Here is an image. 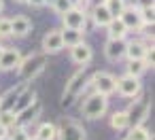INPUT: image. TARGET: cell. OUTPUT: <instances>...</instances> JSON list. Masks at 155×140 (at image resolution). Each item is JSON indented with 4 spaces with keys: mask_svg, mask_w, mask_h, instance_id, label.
Masks as SVG:
<instances>
[{
    "mask_svg": "<svg viewBox=\"0 0 155 140\" xmlns=\"http://www.w3.org/2000/svg\"><path fill=\"white\" fill-rule=\"evenodd\" d=\"M45 62H47V55L45 53H32L28 57L21 60L19 64V77H21V83H30L34 81L43 70H45Z\"/></svg>",
    "mask_w": 155,
    "mask_h": 140,
    "instance_id": "cell-1",
    "label": "cell"
},
{
    "mask_svg": "<svg viewBox=\"0 0 155 140\" xmlns=\"http://www.w3.org/2000/svg\"><path fill=\"white\" fill-rule=\"evenodd\" d=\"M106 110H108V98L102 96V93H98V91L89 93V96L85 98L83 106H81L83 117H85V119H91V121L102 119V117L106 115Z\"/></svg>",
    "mask_w": 155,
    "mask_h": 140,
    "instance_id": "cell-2",
    "label": "cell"
},
{
    "mask_svg": "<svg viewBox=\"0 0 155 140\" xmlns=\"http://www.w3.org/2000/svg\"><path fill=\"white\" fill-rule=\"evenodd\" d=\"M85 68L83 66H79V70L66 81V87H64V96H62V100H60V104L62 106H70L74 100H77V96L79 93H83V89H85Z\"/></svg>",
    "mask_w": 155,
    "mask_h": 140,
    "instance_id": "cell-3",
    "label": "cell"
},
{
    "mask_svg": "<svg viewBox=\"0 0 155 140\" xmlns=\"http://www.w3.org/2000/svg\"><path fill=\"white\" fill-rule=\"evenodd\" d=\"M149 110H151V100L149 98H134V102L130 104V108L125 110L127 117H130V125H142L144 119L149 117Z\"/></svg>",
    "mask_w": 155,
    "mask_h": 140,
    "instance_id": "cell-4",
    "label": "cell"
},
{
    "mask_svg": "<svg viewBox=\"0 0 155 140\" xmlns=\"http://www.w3.org/2000/svg\"><path fill=\"white\" fill-rule=\"evenodd\" d=\"M89 83H91L94 91H98V93H102L106 98L113 96L115 89H117V77H113L110 72H96L89 79Z\"/></svg>",
    "mask_w": 155,
    "mask_h": 140,
    "instance_id": "cell-5",
    "label": "cell"
},
{
    "mask_svg": "<svg viewBox=\"0 0 155 140\" xmlns=\"http://www.w3.org/2000/svg\"><path fill=\"white\" fill-rule=\"evenodd\" d=\"M58 140H85V127L72 119H64L58 125Z\"/></svg>",
    "mask_w": 155,
    "mask_h": 140,
    "instance_id": "cell-6",
    "label": "cell"
},
{
    "mask_svg": "<svg viewBox=\"0 0 155 140\" xmlns=\"http://www.w3.org/2000/svg\"><path fill=\"white\" fill-rule=\"evenodd\" d=\"M140 89H142V83H140L138 77L123 74V77L117 79V89H115V91H117L121 98H136V96L140 93Z\"/></svg>",
    "mask_w": 155,
    "mask_h": 140,
    "instance_id": "cell-7",
    "label": "cell"
},
{
    "mask_svg": "<svg viewBox=\"0 0 155 140\" xmlns=\"http://www.w3.org/2000/svg\"><path fill=\"white\" fill-rule=\"evenodd\" d=\"M119 19L125 24V28H127V32H144V24H142V19H140V9L138 7H130V5H125V9L121 11V15H119Z\"/></svg>",
    "mask_w": 155,
    "mask_h": 140,
    "instance_id": "cell-8",
    "label": "cell"
},
{
    "mask_svg": "<svg viewBox=\"0 0 155 140\" xmlns=\"http://www.w3.org/2000/svg\"><path fill=\"white\" fill-rule=\"evenodd\" d=\"M62 17L64 28H74V30H83L85 32V24H87V11L79 9V7H70Z\"/></svg>",
    "mask_w": 155,
    "mask_h": 140,
    "instance_id": "cell-9",
    "label": "cell"
},
{
    "mask_svg": "<svg viewBox=\"0 0 155 140\" xmlns=\"http://www.w3.org/2000/svg\"><path fill=\"white\" fill-rule=\"evenodd\" d=\"M41 47H43V53H45V55L60 53V51L64 49V43H62V32H60V30H49V32L43 36Z\"/></svg>",
    "mask_w": 155,
    "mask_h": 140,
    "instance_id": "cell-10",
    "label": "cell"
},
{
    "mask_svg": "<svg viewBox=\"0 0 155 140\" xmlns=\"http://www.w3.org/2000/svg\"><path fill=\"white\" fill-rule=\"evenodd\" d=\"M70 60H72V64L87 68V64L94 60V49L83 41V43H79V45H74V47H70Z\"/></svg>",
    "mask_w": 155,
    "mask_h": 140,
    "instance_id": "cell-11",
    "label": "cell"
},
{
    "mask_svg": "<svg viewBox=\"0 0 155 140\" xmlns=\"http://www.w3.org/2000/svg\"><path fill=\"white\" fill-rule=\"evenodd\" d=\"M21 60H24V55L19 53V49L5 47L2 55H0V70H5V72H9V70H17L19 64H21Z\"/></svg>",
    "mask_w": 155,
    "mask_h": 140,
    "instance_id": "cell-12",
    "label": "cell"
},
{
    "mask_svg": "<svg viewBox=\"0 0 155 140\" xmlns=\"http://www.w3.org/2000/svg\"><path fill=\"white\" fill-rule=\"evenodd\" d=\"M104 55L110 62H119L125 57V38H108L104 45Z\"/></svg>",
    "mask_w": 155,
    "mask_h": 140,
    "instance_id": "cell-13",
    "label": "cell"
},
{
    "mask_svg": "<svg viewBox=\"0 0 155 140\" xmlns=\"http://www.w3.org/2000/svg\"><path fill=\"white\" fill-rule=\"evenodd\" d=\"M41 112H43V104L36 100V102H32L30 106H26L24 110H19V112L15 115V125H21V127H26L30 121L38 119V117H41Z\"/></svg>",
    "mask_w": 155,
    "mask_h": 140,
    "instance_id": "cell-14",
    "label": "cell"
},
{
    "mask_svg": "<svg viewBox=\"0 0 155 140\" xmlns=\"http://www.w3.org/2000/svg\"><path fill=\"white\" fill-rule=\"evenodd\" d=\"M36 100H38V93H36L34 89H30V87L26 85V87H24V89L19 91V96L15 98V102H13L11 110H13V112L17 115L19 110H24L26 106H30V104H32V102H36Z\"/></svg>",
    "mask_w": 155,
    "mask_h": 140,
    "instance_id": "cell-15",
    "label": "cell"
},
{
    "mask_svg": "<svg viewBox=\"0 0 155 140\" xmlns=\"http://www.w3.org/2000/svg\"><path fill=\"white\" fill-rule=\"evenodd\" d=\"M32 32V21L26 17V15H15L11 19V36H17V38H24Z\"/></svg>",
    "mask_w": 155,
    "mask_h": 140,
    "instance_id": "cell-16",
    "label": "cell"
},
{
    "mask_svg": "<svg viewBox=\"0 0 155 140\" xmlns=\"http://www.w3.org/2000/svg\"><path fill=\"white\" fill-rule=\"evenodd\" d=\"M91 21H94V26L96 28H106L108 26V21L113 19V15L108 13V9H106V5L104 2H100V5H96L94 9H91Z\"/></svg>",
    "mask_w": 155,
    "mask_h": 140,
    "instance_id": "cell-17",
    "label": "cell"
},
{
    "mask_svg": "<svg viewBox=\"0 0 155 140\" xmlns=\"http://www.w3.org/2000/svg\"><path fill=\"white\" fill-rule=\"evenodd\" d=\"M147 45H151V43H142V41L125 43V57L127 60H142V55L147 51Z\"/></svg>",
    "mask_w": 155,
    "mask_h": 140,
    "instance_id": "cell-18",
    "label": "cell"
},
{
    "mask_svg": "<svg viewBox=\"0 0 155 140\" xmlns=\"http://www.w3.org/2000/svg\"><path fill=\"white\" fill-rule=\"evenodd\" d=\"M62 43L64 47H74L79 43H83V30H74V28H62Z\"/></svg>",
    "mask_w": 155,
    "mask_h": 140,
    "instance_id": "cell-19",
    "label": "cell"
},
{
    "mask_svg": "<svg viewBox=\"0 0 155 140\" xmlns=\"http://www.w3.org/2000/svg\"><path fill=\"white\" fill-rule=\"evenodd\" d=\"M106 32H108V38H125L127 36V28L125 24L119 19V17H113L106 26Z\"/></svg>",
    "mask_w": 155,
    "mask_h": 140,
    "instance_id": "cell-20",
    "label": "cell"
},
{
    "mask_svg": "<svg viewBox=\"0 0 155 140\" xmlns=\"http://www.w3.org/2000/svg\"><path fill=\"white\" fill-rule=\"evenodd\" d=\"M110 127L117 129V132L127 129V127H130V117H127V112H125V110H115L113 117H110Z\"/></svg>",
    "mask_w": 155,
    "mask_h": 140,
    "instance_id": "cell-21",
    "label": "cell"
},
{
    "mask_svg": "<svg viewBox=\"0 0 155 140\" xmlns=\"http://www.w3.org/2000/svg\"><path fill=\"white\" fill-rule=\"evenodd\" d=\"M34 136H36L38 140H55V136H58V125H55V123H41Z\"/></svg>",
    "mask_w": 155,
    "mask_h": 140,
    "instance_id": "cell-22",
    "label": "cell"
},
{
    "mask_svg": "<svg viewBox=\"0 0 155 140\" xmlns=\"http://www.w3.org/2000/svg\"><path fill=\"white\" fill-rule=\"evenodd\" d=\"M127 140H151V132L144 127V125H130L127 127Z\"/></svg>",
    "mask_w": 155,
    "mask_h": 140,
    "instance_id": "cell-23",
    "label": "cell"
},
{
    "mask_svg": "<svg viewBox=\"0 0 155 140\" xmlns=\"http://www.w3.org/2000/svg\"><path fill=\"white\" fill-rule=\"evenodd\" d=\"M147 72V66H144V62L142 60H127V64H125V74H132V77H142Z\"/></svg>",
    "mask_w": 155,
    "mask_h": 140,
    "instance_id": "cell-24",
    "label": "cell"
},
{
    "mask_svg": "<svg viewBox=\"0 0 155 140\" xmlns=\"http://www.w3.org/2000/svg\"><path fill=\"white\" fill-rule=\"evenodd\" d=\"M102 2L106 5V9H108V13L113 15V17H119L121 15V11L125 9V0H102Z\"/></svg>",
    "mask_w": 155,
    "mask_h": 140,
    "instance_id": "cell-25",
    "label": "cell"
},
{
    "mask_svg": "<svg viewBox=\"0 0 155 140\" xmlns=\"http://www.w3.org/2000/svg\"><path fill=\"white\" fill-rule=\"evenodd\" d=\"M0 125L7 127V129L15 127V112L13 110H0Z\"/></svg>",
    "mask_w": 155,
    "mask_h": 140,
    "instance_id": "cell-26",
    "label": "cell"
},
{
    "mask_svg": "<svg viewBox=\"0 0 155 140\" xmlns=\"http://www.w3.org/2000/svg\"><path fill=\"white\" fill-rule=\"evenodd\" d=\"M155 9L153 7H144V9H140V19H142V24L144 26H153V21H155Z\"/></svg>",
    "mask_w": 155,
    "mask_h": 140,
    "instance_id": "cell-27",
    "label": "cell"
},
{
    "mask_svg": "<svg viewBox=\"0 0 155 140\" xmlns=\"http://www.w3.org/2000/svg\"><path fill=\"white\" fill-rule=\"evenodd\" d=\"M70 7H74L70 0H55V2L51 5V9H53V13H58V15H64Z\"/></svg>",
    "mask_w": 155,
    "mask_h": 140,
    "instance_id": "cell-28",
    "label": "cell"
},
{
    "mask_svg": "<svg viewBox=\"0 0 155 140\" xmlns=\"http://www.w3.org/2000/svg\"><path fill=\"white\" fill-rule=\"evenodd\" d=\"M142 62H144L147 68H153V64H155V49H153V43L147 45V51H144V55H142Z\"/></svg>",
    "mask_w": 155,
    "mask_h": 140,
    "instance_id": "cell-29",
    "label": "cell"
},
{
    "mask_svg": "<svg viewBox=\"0 0 155 140\" xmlns=\"http://www.w3.org/2000/svg\"><path fill=\"white\" fill-rule=\"evenodd\" d=\"M11 129H15L13 134H9V136H11V140H28V138H30L28 129H26V127H21V125H15V127H11Z\"/></svg>",
    "mask_w": 155,
    "mask_h": 140,
    "instance_id": "cell-30",
    "label": "cell"
},
{
    "mask_svg": "<svg viewBox=\"0 0 155 140\" xmlns=\"http://www.w3.org/2000/svg\"><path fill=\"white\" fill-rule=\"evenodd\" d=\"M11 36V19L0 17V38H9Z\"/></svg>",
    "mask_w": 155,
    "mask_h": 140,
    "instance_id": "cell-31",
    "label": "cell"
},
{
    "mask_svg": "<svg viewBox=\"0 0 155 140\" xmlns=\"http://www.w3.org/2000/svg\"><path fill=\"white\" fill-rule=\"evenodd\" d=\"M136 7L144 9V7H153V0H136Z\"/></svg>",
    "mask_w": 155,
    "mask_h": 140,
    "instance_id": "cell-32",
    "label": "cell"
},
{
    "mask_svg": "<svg viewBox=\"0 0 155 140\" xmlns=\"http://www.w3.org/2000/svg\"><path fill=\"white\" fill-rule=\"evenodd\" d=\"M28 5L34 9H41V7H45V0H28Z\"/></svg>",
    "mask_w": 155,
    "mask_h": 140,
    "instance_id": "cell-33",
    "label": "cell"
},
{
    "mask_svg": "<svg viewBox=\"0 0 155 140\" xmlns=\"http://www.w3.org/2000/svg\"><path fill=\"white\" fill-rule=\"evenodd\" d=\"M9 134V129L7 127H2V125H0V138H2V136H7Z\"/></svg>",
    "mask_w": 155,
    "mask_h": 140,
    "instance_id": "cell-34",
    "label": "cell"
},
{
    "mask_svg": "<svg viewBox=\"0 0 155 140\" xmlns=\"http://www.w3.org/2000/svg\"><path fill=\"white\" fill-rule=\"evenodd\" d=\"M13 2H17V5H28V0H13Z\"/></svg>",
    "mask_w": 155,
    "mask_h": 140,
    "instance_id": "cell-35",
    "label": "cell"
},
{
    "mask_svg": "<svg viewBox=\"0 0 155 140\" xmlns=\"http://www.w3.org/2000/svg\"><path fill=\"white\" fill-rule=\"evenodd\" d=\"M5 11V2H2V0H0V13H2Z\"/></svg>",
    "mask_w": 155,
    "mask_h": 140,
    "instance_id": "cell-36",
    "label": "cell"
},
{
    "mask_svg": "<svg viewBox=\"0 0 155 140\" xmlns=\"http://www.w3.org/2000/svg\"><path fill=\"white\" fill-rule=\"evenodd\" d=\"M0 140H11V136L7 134V136H2V138H0Z\"/></svg>",
    "mask_w": 155,
    "mask_h": 140,
    "instance_id": "cell-37",
    "label": "cell"
},
{
    "mask_svg": "<svg viewBox=\"0 0 155 140\" xmlns=\"http://www.w3.org/2000/svg\"><path fill=\"white\" fill-rule=\"evenodd\" d=\"M55 2V0H45V5H53Z\"/></svg>",
    "mask_w": 155,
    "mask_h": 140,
    "instance_id": "cell-38",
    "label": "cell"
},
{
    "mask_svg": "<svg viewBox=\"0 0 155 140\" xmlns=\"http://www.w3.org/2000/svg\"><path fill=\"white\" fill-rule=\"evenodd\" d=\"M28 140H38V138H36V136H30V138H28Z\"/></svg>",
    "mask_w": 155,
    "mask_h": 140,
    "instance_id": "cell-39",
    "label": "cell"
},
{
    "mask_svg": "<svg viewBox=\"0 0 155 140\" xmlns=\"http://www.w3.org/2000/svg\"><path fill=\"white\" fill-rule=\"evenodd\" d=\"M2 51H5V47H2V45H0V55H2Z\"/></svg>",
    "mask_w": 155,
    "mask_h": 140,
    "instance_id": "cell-40",
    "label": "cell"
},
{
    "mask_svg": "<svg viewBox=\"0 0 155 140\" xmlns=\"http://www.w3.org/2000/svg\"><path fill=\"white\" fill-rule=\"evenodd\" d=\"M125 140H127V138H125Z\"/></svg>",
    "mask_w": 155,
    "mask_h": 140,
    "instance_id": "cell-41",
    "label": "cell"
}]
</instances>
